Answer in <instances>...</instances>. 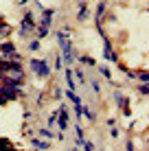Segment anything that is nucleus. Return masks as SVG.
<instances>
[{"instance_id":"2f4dec72","label":"nucleus","mask_w":149,"mask_h":151,"mask_svg":"<svg viewBox=\"0 0 149 151\" xmlns=\"http://www.w3.org/2000/svg\"><path fill=\"white\" fill-rule=\"evenodd\" d=\"M4 103H7V101H4V99H2V96H0V105H4Z\"/></svg>"},{"instance_id":"4468645a","label":"nucleus","mask_w":149,"mask_h":151,"mask_svg":"<svg viewBox=\"0 0 149 151\" xmlns=\"http://www.w3.org/2000/svg\"><path fill=\"white\" fill-rule=\"evenodd\" d=\"M64 94H66V96H68V99H70V101H73V103H75V105H79V103H81V99H79V96H77V94H75V92H73V90H66V92H64Z\"/></svg>"},{"instance_id":"f03ea898","label":"nucleus","mask_w":149,"mask_h":151,"mask_svg":"<svg viewBox=\"0 0 149 151\" xmlns=\"http://www.w3.org/2000/svg\"><path fill=\"white\" fill-rule=\"evenodd\" d=\"M20 24H22V27H20V35H22V37H27L31 31L37 29V24H35V18H33V13H31V11H27V13L22 15V22H20Z\"/></svg>"},{"instance_id":"9b49d317","label":"nucleus","mask_w":149,"mask_h":151,"mask_svg":"<svg viewBox=\"0 0 149 151\" xmlns=\"http://www.w3.org/2000/svg\"><path fill=\"white\" fill-rule=\"evenodd\" d=\"M105 11H107L105 2H99V4H96V20H94V22H101V18L105 15Z\"/></svg>"},{"instance_id":"f3484780","label":"nucleus","mask_w":149,"mask_h":151,"mask_svg":"<svg viewBox=\"0 0 149 151\" xmlns=\"http://www.w3.org/2000/svg\"><path fill=\"white\" fill-rule=\"evenodd\" d=\"M96 68H99V72L105 77V79H112V72H110V68H107V66H96Z\"/></svg>"},{"instance_id":"bb28decb","label":"nucleus","mask_w":149,"mask_h":151,"mask_svg":"<svg viewBox=\"0 0 149 151\" xmlns=\"http://www.w3.org/2000/svg\"><path fill=\"white\" fill-rule=\"evenodd\" d=\"M7 145H11V140H7V138H0V147H7Z\"/></svg>"},{"instance_id":"393cba45","label":"nucleus","mask_w":149,"mask_h":151,"mask_svg":"<svg viewBox=\"0 0 149 151\" xmlns=\"http://www.w3.org/2000/svg\"><path fill=\"white\" fill-rule=\"evenodd\" d=\"M110 136L116 138V136H119V129H116V127H110Z\"/></svg>"},{"instance_id":"dca6fc26","label":"nucleus","mask_w":149,"mask_h":151,"mask_svg":"<svg viewBox=\"0 0 149 151\" xmlns=\"http://www.w3.org/2000/svg\"><path fill=\"white\" fill-rule=\"evenodd\" d=\"M73 75L77 77V79H79V83H88V79H86V75H83V70H81V68H77Z\"/></svg>"},{"instance_id":"473e14b6","label":"nucleus","mask_w":149,"mask_h":151,"mask_svg":"<svg viewBox=\"0 0 149 151\" xmlns=\"http://www.w3.org/2000/svg\"><path fill=\"white\" fill-rule=\"evenodd\" d=\"M35 151H48V149H35Z\"/></svg>"},{"instance_id":"6ab92c4d","label":"nucleus","mask_w":149,"mask_h":151,"mask_svg":"<svg viewBox=\"0 0 149 151\" xmlns=\"http://www.w3.org/2000/svg\"><path fill=\"white\" fill-rule=\"evenodd\" d=\"M40 46H42V44H40V40H33V42H29V50H31V53L40 50Z\"/></svg>"},{"instance_id":"412c9836","label":"nucleus","mask_w":149,"mask_h":151,"mask_svg":"<svg viewBox=\"0 0 149 151\" xmlns=\"http://www.w3.org/2000/svg\"><path fill=\"white\" fill-rule=\"evenodd\" d=\"M81 147H83L86 151H94V145H92L90 140H83V142H81Z\"/></svg>"},{"instance_id":"aec40b11","label":"nucleus","mask_w":149,"mask_h":151,"mask_svg":"<svg viewBox=\"0 0 149 151\" xmlns=\"http://www.w3.org/2000/svg\"><path fill=\"white\" fill-rule=\"evenodd\" d=\"M138 92H140L143 96H147L149 94V83H140V86H138Z\"/></svg>"},{"instance_id":"a211bd4d","label":"nucleus","mask_w":149,"mask_h":151,"mask_svg":"<svg viewBox=\"0 0 149 151\" xmlns=\"http://www.w3.org/2000/svg\"><path fill=\"white\" fill-rule=\"evenodd\" d=\"M81 116H86V118H88V121H94V114H92V110H90V107H83V110H81Z\"/></svg>"},{"instance_id":"b1692460","label":"nucleus","mask_w":149,"mask_h":151,"mask_svg":"<svg viewBox=\"0 0 149 151\" xmlns=\"http://www.w3.org/2000/svg\"><path fill=\"white\" fill-rule=\"evenodd\" d=\"M125 151H136V147H134V142H132V140H127V145H125Z\"/></svg>"},{"instance_id":"ddd939ff","label":"nucleus","mask_w":149,"mask_h":151,"mask_svg":"<svg viewBox=\"0 0 149 151\" xmlns=\"http://www.w3.org/2000/svg\"><path fill=\"white\" fill-rule=\"evenodd\" d=\"M37 134H40V138H44V140H50V138H55V134L50 132V129H37Z\"/></svg>"},{"instance_id":"423d86ee","label":"nucleus","mask_w":149,"mask_h":151,"mask_svg":"<svg viewBox=\"0 0 149 151\" xmlns=\"http://www.w3.org/2000/svg\"><path fill=\"white\" fill-rule=\"evenodd\" d=\"M64 75H66V86H68V90H73L75 92V75H73V70H70V66H66V70H64Z\"/></svg>"},{"instance_id":"f257e3e1","label":"nucleus","mask_w":149,"mask_h":151,"mask_svg":"<svg viewBox=\"0 0 149 151\" xmlns=\"http://www.w3.org/2000/svg\"><path fill=\"white\" fill-rule=\"evenodd\" d=\"M29 68L35 72V77H42V79L50 75V66L46 59H29Z\"/></svg>"},{"instance_id":"6e6552de","label":"nucleus","mask_w":149,"mask_h":151,"mask_svg":"<svg viewBox=\"0 0 149 151\" xmlns=\"http://www.w3.org/2000/svg\"><path fill=\"white\" fill-rule=\"evenodd\" d=\"M114 103H116L119 107H125V105H130V99H125L121 92H114Z\"/></svg>"},{"instance_id":"9d476101","label":"nucleus","mask_w":149,"mask_h":151,"mask_svg":"<svg viewBox=\"0 0 149 151\" xmlns=\"http://www.w3.org/2000/svg\"><path fill=\"white\" fill-rule=\"evenodd\" d=\"M31 145H33V147H37V149H48V147H50L48 140H40V138H31Z\"/></svg>"},{"instance_id":"c756f323","label":"nucleus","mask_w":149,"mask_h":151,"mask_svg":"<svg viewBox=\"0 0 149 151\" xmlns=\"http://www.w3.org/2000/svg\"><path fill=\"white\" fill-rule=\"evenodd\" d=\"M4 77H7V75H4V72H2V70H0V83H2V81H4Z\"/></svg>"},{"instance_id":"5701e85b","label":"nucleus","mask_w":149,"mask_h":151,"mask_svg":"<svg viewBox=\"0 0 149 151\" xmlns=\"http://www.w3.org/2000/svg\"><path fill=\"white\" fill-rule=\"evenodd\" d=\"M55 121H57V112H53V114L48 116V125H55Z\"/></svg>"},{"instance_id":"1a4fd4ad","label":"nucleus","mask_w":149,"mask_h":151,"mask_svg":"<svg viewBox=\"0 0 149 151\" xmlns=\"http://www.w3.org/2000/svg\"><path fill=\"white\" fill-rule=\"evenodd\" d=\"M77 59H79V64H86V66H94V68H96V59H92L90 55H77Z\"/></svg>"},{"instance_id":"a878e982","label":"nucleus","mask_w":149,"mask_h":151,"mask_svg":"<svg viewBox=\"0 0 149 151\" xmlns=\"http://www.w3.org/2000/svg\"><path fill=\"white\" fill-rule=\"evenodd\" d=\"M123 110V114H125V116H132V110H130V105H125V107H121Z\"/></svg>"},{"instance_id":"7ed1b4c3","label":"nucleus","mask_w":149,"mask_h":151,"mask_svg":"<svg viewBox=\"0 0 149 151\" xmlns=\"http://www.w3.org/2000/svg\"><path fill=\"white\" fill-rule=\"evenodd\" d=\"M0 96L4 101H15V99L24 96L22 94V88H7V86H0Z\"/></svg>"},{"instance_id":"4be33fe9","label":"nucleus","mask_w":149,"mask_h":151,"mask_svg":"<svg viewBox=\"0 0 149 151\" xmlns=\"http://www.w3.org/2000/svg\"><path fill=\"white\" fill-rule=\"evenodd\" d=\"M90 86H92V90H94L96 94H99V92H101V86H99V83H96V81H90Z\"/></svg>"},{"instance_id":"39448f33","label":"nucleus","mask_w":149,"mask_h":151,"mask_svg":"<svg viewBox=\"0 0 149 151\" xmlns=\"http://www.w3.org/2000/svg\"><path fill=\"white\" fill-rule=\"evenodd\" d=\"M0 53H2L4 57H11V55L18 53V50H15V44H13V42H0Z\"/></svg>"},{"instance_id":"2eb2a0df","label":"nucleus","mask_w":149,"mask_h":151,"mask_svg":"<svg viewBox=\"0 0 149 151\" xmlns=\"http://www.w3.org/2000/svg\"><path fill=\"white\" fill-rule=\"evenodd\" d=\"M48 31H50V29H46V27H40V24H37V29H35V33H37V40L46 37V35H48Z\"/></svg>"},{"instance_id":"7c9ffc66","label":"nucleus","mask_w":149,"mask_h":151,"mask_svg":"<svg viewBox=\"0 0 149 151\" xmlns=\"http://www.w3.org/2000/svg\"><path fill=\"white\" fill-rule=\"evenodd\" d=\"M27 2H29V0H20V2H18V4H20V7H22V4H27Z\"/></svg>"},{"instance_id":"20e7f679","label":"nucleus","mask_w":149,"mask_h":151,"mask_svg":"<svg viewBox=\"0 0 149 151\" xmlns=\"http://www.w3.org/2000/svg\"><path fill=\"white\" fill-rule=\"evenodd\" d=\"M103 57L107 61H112V64H119V55L112 50V40L107 35H103Z\"/></svg>"},{"instance_id":"f8f14e48","label":"nucleus","mask_w":149,"mask_h":151,"mask_svg":"<svg viewBox=\"0 0 149 151\" xmlns=\"http://www.w3.org/2000/svg\"><path fill=\"white\" fill-rule=\"evenodd\" d=\"M134 79H138L140 83H149V72L147 70H140V72H134Z\"/></svg>"},{"instance_id":"cd10ccee","label":"nucleus","mask_w":149,"mask_h":151,"mask_svg":"<svg viewBox=\"0 0 149 151\" xmlns=\"http://www.w3.org/2000/svg\"><path fill=\"white\" fill-rule=\"evenodd\" d=\"M107 127H116V121H114V118H107Z\"/></svg>"},{"instance_id":"0eeeda50","label":"nucleus","mask_w":149,"mask_h":151,"mask_svg":"<svg viewBox=\"0 0 149 151\" xmlns=\"http://www.w3.org/2000/svg\"><path fill=\"white\" fill-rule=\"evenodd\" d=\"M88 15H90L88 4H86V2H79V11H77V18H79V22H81V20H86Z\"/></svg>"},{"instance_id":"c85d7f7f","label":"nucleus","mask_w":149,"mask_h":151,"mask_svg":"<svg viewBox=\"0 0 149 151\" xmlns=\"http://www.w3.org/2000/svg\"><path fill=\"white\" fill-rule=\"evenodd\" d=\"M55 68L61 70V57H57V61H55Z\"/></svg>"}]
</instances>
